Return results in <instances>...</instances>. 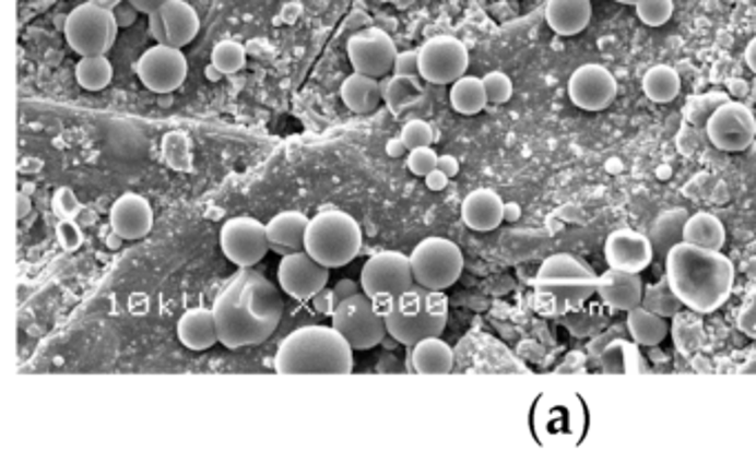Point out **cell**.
Returning a JSON list of instances; mask_svg holds the SVG:
<instances>
[{"instance_id":"obj_1","label":"cell","mask_w":756,"mask_h":463,"mask_svg":"<svg viewBox=\"0 0 756 463\" xmlns=\"http://www.w3.org/2000/svg\"><path fill=\"white\" fill-rule=\"evenodd\" d=\"M220 344L238 351L264 344L284 318V299L262 273L243 269L213 301Z\"/></svg>"},{"instance_id":"obj_2","label":"cell","mask_w":756,"mask_h":463,"mask_svg":"<svg viewBox=\"0 0 756 463\" xmlns=\"http://www.w3.org/2000/svg\"><path fill=\"white\" fill-rule=\"evenodd\" d=\"M734 275L730 258L690 242L676 245L665 258V277L674 293L686 308L701 316L719 311L730 299Z\"/></svg>"},{"instance_id":"obj_3","label":"cell","mask_w":756,"mask_h":463,"mask_svg":"<svg viewBox=\"0 0 756 463\" xmlns=\"http://www.w3.org/2000/svg\"><path fill=\"white\" fill-rule=\"evenodd\" d=\"M353 346L331 324H309L291 331L277 346L273 368L280 375H351Z\"/></svg>"},{"instance_id":"obj_4","label":"cell","mask_w":756,"mask_h":463,"mask_svg":"<svg viewBox=\"0 0 756 463\" xmlns=\"http://www.w3.org/2000/svg\"><path fill=\"white\" fill-rule=\"evenodd\" d=\"M448 324V297L444 290H433L413 284L402 293L387 311L389 337L402 346H415L428 337H441Z\"/></svg>"},{"instance_id":"obj_5","label":"cell","mask_w":756,"mask_h":463,"mask_svg":"<svg viewBox=\"0 0 756 463\" xmlns=\"http://www.w3.org/2000/svg\"><path fill=\"white\" fill-rule=\"evenodd\" d=\"M599 275L577 256L555 253L546 258L538 271L535 286L540 295L551 297L555 313L566 316L579 308L596 293Z\"/></svg>"},{"instance_id":"obj_6","label":"cell","mask_w":756,"mask_h":463,"mask_svg":"<svg viewBox=\"0 0 756 463\" xmlns=\"http://www.w3.org/2000/svg\"><path fill=\"white\" fill-rule=\"evenodd\" d=\"M362 242L359 222L346 211L329 209L311 217L305 249L327 269H342L359 256Z\"/></svg>"},{"instance_id":"obj_7","label":"cell","mask_w":756,"mask_h":463,"mask_svg":"<svg viewBox=\"0 0 756 463\" xmlns=\"http://www.w3.org/2000/svg\"><path fill=\"white\" fill-rule=\"evenodd\" d=\"M359 284L387 316L393 301L415 284L411 258L402 251H380L370 256L362 266Z\"/></svg>"},{"instance_id":"obj_8","label":"cell","mask_w":756,"mask_h":463,"mask_svg":"<svg viewBox=\"0 0 756 463\" xmlns=\"http://www.w3.org/2000/svg\"><path fill=\"white\" fill-rule=\"evenodd\" d=\"M331 324L346 337L353 351H370L389 337L387 316L364 290L338 304Z\"/></svg>"},{"instance_id":"obj_9","label":"cell","mask_w":756,"mask_h":463,"mask_svg":"<svg viewBox=\"0 0 756 463\" xmlns=\"http://www.w3.org/2000/svg\"><path fill=\"white\" fill-rule=\"evenodd\" d=\"M118 19L114 10L94 3L75 8L64 21V38L69 47L83 56H107L118 38Z\"/></svg>"},{"instance_id":"obj_10","label":"cell","mask_w":756,"mask_h":463,"mask_svg":"<svg viewBox=\"0 0 756 463\" xmlns=\"http://www.w3.org/2000/svg\"><path fill=\"white\" fill-rule=\"evenodd\" d=\"M415 284L433 290H446L462 277V249L448 238H426L411 253Z\"/></svg>"},{"instance_id":"obj_11","label":"cell","mask_w":756,"mask_h":463,"mask_svg":"<svg viewBox=\"0 0 756 463\" xmlns=\"http://www.w3.org/2000/svg\"><path fill=\"white\" fill-rule=\"evenodd\" d=\"M471 56L456 36H433L420 47V79L430 85H452L466 75Z\"/></svg>"},{"instance_id":"obj_12","label":"cell","mask_w":756,"mask_h":463,"mask_svg":"<svg viewBox=\"0 0 756 463\" xmlns=\"http://www.w3.org/2000/svg\"><path fill=\"white\" fill-rule=\"evenodd\" d=\"M220 249L232 264L251 269L264 260L267 251H271L267 226L249 215L226 219L220 230Z\"/></svg>"},{"instance_id":"obj_13","label":"cell","mask_w":756,"mask_h":463,"mask_svg":"<svg viewBox=\"0 0 756 463\" xmlns=\"http://www.w3.org/2000/svg\"><path fill=\"white\" fill-rule=\"evenodd\" d=\"M135 71H138L140 83L149 92L174 94L187 81L189 62L182 49L172 45H154L140 56Z\"/></svg>"},{"instance_id":"obj_14","label":"cell","mask_w":756,"mask_h":463,"mask_svg":"<svg viewBox=\"0 0 756 463\" xmlns=\"http://www.w3.org/2000/svg\"><path fill=\"white\" fill-rule=\"evenodd\" d=\"M346 54L357 73L382 81L393 73L400 51L395 47V40L385 29L368 27L349 38Z\"/></svg>"},{"instance_id":"obj_15","label":"cell","mask_w":756,"mask_h":463,"mask_svg":"<svg viewBox=\"0 0 756 463\" xmlns=\"http://www.w3.org/2000/svg\"><path fill=\"white\" fill-rule=\"evenodd\" d=\"M710 142L728 153L745 151L756 138L754 111L743 103H721L706 122Z\"/></svg>"},{"instance_id":"obj_16","label":"cell","mask_w":756,"mask_h":463,"mask_svg":"<svg viewBox=\"0 0 756 463\" xmlns=\"http://www.w3.org/2000/svg\"><path fill=\"white\" fill-rule=\"evenodd\" d=\"M331 269L320 264L307 249L284 256L277 266V284L295 301H311L327 288Z\"/></svg>"},{"instance_id":"obj_17","label":"cell","mask_w":756,"mask_h":463,"mask_svg":"<svg viewBox=\"0 0 756 463\" xmlns=\"http://www.w3.org/2000/svg\"><path fill=\"white\" fill-rule=\"evenodd\" d=\"M617 79L603 64H581L568 81V96L575 107L583 111H603L617 98Z\"/></svg>"},{"instance_id":"obj_18","label":"cell","mask_w":756,"mask_h":463,"mask_svg":"<svg viewBox=\"0 0 756 463\" xmlns=\"http://www.w3.org/2000/svg\"><path fill=\"white\" fill-rule=\"evenodd\" d=\"M603 256H606L609 269L641 275L652 264L654 249L646 234H639V230L633 228H619L606 238Z\"/></svg>"},{"instance_id":"obj_19","label":"cell","mask_w":756,"mask_h":463,"mask_svg":"<svg viewBox=\"0 0 756 463\" xmlns=\"http://www.w3.org/2000/svg\"><path fill=\"white\" fill-rule=\"evenodd\" d=\"M109 226L125 242L142 240L154 228V209H151L146 198L138 193H125L111 204Z\"/></svg>"},{"instance_id":"obj_20","label":"cell","mask_w":756,"mask_h":463,"mask_svg":"<svg viewBox=\"0 0 756 463\" xmlns=\"http://www.w3.org/2000/svg\"><path fill=\"white\" fill-rule=\"evenodd\" d=\"M643 290H646V284L639 273H628L617 269H609L606 273H601L596 284L599 299L609 308H613V311H622V313H628L633 311V308L641 306Z\"/></svg>"},{"instance_id":"obj_21","label":"cell","mask_w":756,"mask_h":463,"mask_svg":"<svg viewBox=\"0 0 756 463\" xmlns=\"http://www.w3.org/2000/svg\"><path fill=\"white\" fill-rule=\"evenodd\" d=\"M309 222H311V217H307L305 213H299V211L277 213L267 224L271 251L277 253L280 258L297 253V251H305Z\"/></svg>"},{"instance_id":"obj_22","label":"cell","mask_w":756,"mask_h":463,"mask_svg":"<svg viewBox=\"0 0 756 463\" xmlns=\"http://www.w3.org/2000/svg\"><path fill=\"white\" fill-rule=\"evenodd\" d=\"M462 219L471 230L488 234L506 219V202L493 189H475L462 202Z\"/></svg>"},{"instance_id":"obj_23","label":"cell","mask_w":756,"mask_h":463,"mask_svg":"<svg viewBox=\"0 0 756 463\" xmlns=\"http://www.w3.org/2000/svg\"><path fill=\"white\" fill-rule=\"evenodd\" d=\"M178 340L189 351H209L220 342L213 308L196 306L185 311L178 320Z\"/></svg>"},{"instance_id":"obj_24","label":"cell","mask_w":756,"mask_h":463,"mask_svg":"<svg viewBox=\"0 0 756 463\" xmlns=\"http://www.w3.org/2000/svg\"><path fill=\"white\" fill-rule=\"evenodd\" d=\"M592 19L590 0H548L546 23L548 27L564 38L581 34Z\"/></svg>"},{"instance_id":"obj_25","label":"cell","mask_w":756,"mask_h":463,"mask_svg":"<svg viewBox=\"0 0 756 463\" xmlns=\"http://www.w3.org/2000/svg\"><path fill=\"white\" fill-rule=\"evenodd\" d=\"M161 16L167 29V45L172 47L182 49L191 45L193 38L200 34V16L187 0H169L161 10Z\"/></svg>"},{"instance_id":"obj_26","label":"cell","mask_w":756,"mask_h":463,"mask_svg":"<svg viewBox=\"0 0 756 463\" xmlns=\"http://www.w3.org/2000/svg\"><path fill=\"white\" fill-rule=\"evenodd\" d=\"M690 213L686 209H668L663 213L657 215V219L652 222L648 238L652 242L654 256L659 258H668V253L684 242V234H686V224H688Z\"/></svg>"},{"instance_id":"obj_27","label":"cell","mask_w":756,"mask_h":463,"mask_svg":"<svg viewBox=\"0 0 756 463\" xmlns=\"http://www.w3.org/2000/svg\"><path fill=\"white\" fill-rule=\"evenodd\" d=\"M599 366L609 375H628V372H643L646 361L641 357L639 344L630 337H615L609 340L599 351Z\"/></svg>"},{"instance_id":"obj_28","label":"cell","mask_w":756,"mask_h":463,"mask_svg":"<svg viewBox=\"0 0 756 463\" xmlns=\"http://www.w3.org/2000/svg\"><path fill=\"white\" fill-rule=\"evenodd\" d=\"M340 98L355 114H370L385 100L380 81L357 71H353L349 79H344L340 87Z\"/></svg>"},{"instance_id":"obj_29","label":"cell","mask_w":756,"mask_h":463,"mask_svg":"<svg viewBox=\"0 0 756 463\" xmlns=\"http://www.w3.org/2000/svg\"><path fill=\"white\" fill-rule=\"evenodd\" d=\"M417 375H448L456 366V353L441 337H428L411 346Z\"/></svg>"},{"instance_id":"obj_30","label":"cell","mask_w":756,"mask_h":463,"mask_svg":"<svg viewBox=\"0 0 756 463\" xmlns=\"http://www.w3.org/2000/svg\"><path fill=\"white\" fill-rule=\"evenodd\" d=\"M626 329H628V335L639 346H648V348L659 346L670 335L668 318H661L648 311L646 306H637L626 313Z\"/></svg>"},{"instance_id":"obj_31","label":"cell","mask_w":756,"mask_h":463,"mask_svg":"<svg viewBox=\"0 0 756 463\" xmlns=\"http://www.w3.org/2000/svg\"><path fill=\"white\" fill-rule=\"evenodd\" d=\"M684 242H690V245H697L704 249L721 251L725 245V226L712 213H706V211L693 213L688 217V224H686Z\"/></svg>"},{"instance_id":"obj_32","label":"cell","mask_w":756,"mask_h":463,"mask_svg":"<svg viewBox=\"0 0 756 463\" xmlns=\"http://www.w3.org/2000/svg\"><path fill=\"white\" fill-rule=\"evenodd\" d=\"M641 87L648 100L657 105H668L678 96V92H682V75L670 64H654L643 75Z\"/></svg>"},{"instance_id":"obj_33","label":"cell","mask_w":756,"mask_h":463,"mask_svg":"<svg viewBox=\"0 0 756 463\" xmlns=\"http://www.w3.org/2000/svg\"><path fill=\"white\" fill-rule=\"evenodd\" d=\"M488 105L484 81L477 75H462L450 85V107L462 116H477Z\"/></svg>"},{"instance_id":"obj_34","label":"cell","mask_w":756,"mask_h":463,"mask_svg":"<svg viewBox=\"0 0 756 463\" xmlns=\"http://www.w3.org/2000/svg\"><path fill=\"white\" fill-rule=\"evenodd\" d=\"M670 333H672V340H674V346L678 353L695 355L706 342L701 313H695L688 308V311H682L678 316H674Z\"/></svg>"},{"instance_id":"obj_35","label":"cell","mask_w":756,"mask_h":463,"mask_svg":"<svg viewBox=\"0 0 756 463\" xmlns=\"http://www.w3.org/2000/svg\"><path fill=\"white\" fill-rule=\"evenodd\" d=\"M75 81L85 92H103L114 81V64L107 56H83L75 64Z\"/></svg>"},{"instance_id":"obj_36","label":"cell","mask_w":756,"mask_h":463,"mask_svg":"<svg viewBox=\"0 0 756 463\" xmlns=\"http://www.w3.org/2000/svg\"><path fill=\"white\" fill-rule=\"evenodd\" d=\"M641 306H646L648 311H652V313H657L661 318H668V320H672L674 316H678L686 308L684 301L678 299V295L674 293V288L668 282V277L657 282V284H648L646 286Z\"/></svg>"},{"instance_id":"obj_37","label":"cell","mask_w":756,"mask_h":463,"mask_svg":"<svg viewBox=\"0 0 756 463\" xmlns=\"http://www.w3.org/2000/svg\"><path fill=\"white\" fill-rule=\"evenodd\" d=\"M380 85H382L385 103H387L395 114H400L406 105H411L413 100H417V96H420V92H422L417 75H398V73H391V75H387V79L380 81Z\"/></svg>"},{"instance_id":"obj_38","label":"cell","mask_w":756,"mask_h":463,"mask_svg":"<svg viewBox=\"0 0 756 463\" xmlns=\"http://www.w3.org/2000/svg\"><path fill=\"white\" fill-rule=\"evenodd\" d=\"M211 64H215L224 75L238 73L247 64V49L236 40H220L211 51Z\"/></svg>"},{"instance_id":"obj_39","label":"cell","mask_w":756,"mask_h":463,"mask_svg":"<svg viewBox=\"0 0 756 463\" xmlns=\"http://www.w3.org/2000/svg\"><path fill=\"white\" fill-rule=\"evenodd\" d=\"M635 10L643 25L663 27L674 14V3L672 0H639Z\"/></svg>"},{"instance_id":"obj_40","label":"cell","mask_w":756,"mask_h":463,"mask_svg":"<svg viewBox=\"0 0 756 463\" xmlns=\"http://www.w3.org/2000/svg\"><path fill=\"white\" fill-rule=\"evenodd\" d=\"M482 81H484V87H486L488 103L504 105V103H508L512 98V81H510L508 73H504V71H488Z\"/></svg>"},{"instance_id":"obj_41","label":"cell","mask_w":756,"mask_h":463,"mask_svg":"<svg viewBox=\"0 0 756 463\" xmlns=\"http://www.w3.org/2000/svg\"><path fill=\"white\" fill-rule=\"evenodd\" d=\"M437 163H439V156H437L433 146H417V149L409 151L406 167H409V171L413 176L426 178L430 171L437 169Z\"/></svg>"},{"instance_id":"obj_42","label":"cell","mask_w":756,"mask_h":463,"mask_svg":"<svg viewBox=\"0 0 756 463\" xmlns=\"http://www.w3.org/2000/svg\"><path fill=\"white\" fill-rule=\"evenodd\" d=\"M400 138L406 142V146L411 151V149H417V146H430L433 140H435V131H433L430 122H426V120H409L402 127Z\"/></svg>"},{"instance_id":"obj_43","label":"cell","mask_w":756,"mask_h":463,"mask_svg":"<svg viewBox=\"0 0 756 463\" xmlns=\"http://www.w3.org/2000/svg\"><path fill=\"white\" fill-rule=\"evenodd\" d=\"M58 240H60V245H62L67 251H75V249L81 247V242H83L81 226L75 224V222H71V219L60 222V226H58Z\"/></svg>"},{"instance_id":"obj_44","label":"cell","mask_w":756,"mask_h":463,"mask_svg":"<svg viewBox=\"0 0 756 463\" xmlns=\"http://www.w3.org/2000/svg\"><path fill=\"white\" fill-rule=\"evenodd\" d=\"M739 331L756 340V295H752L739 313Z\"/></svg>"},{"instance_id":"obj_45","label":"cell","mask_w":756,"mask_h":463,"mask_svg":"<svg viewBox=\"0 0 756 463\" xmlns=\"http://www.w3.org/2000/svg\"><path fill=\"white\" fill-rule=\"evenodd\" d=\"M393 73L398 75H420V49L400 51L395 58Z\"/></svg>"},{"instance_id":"obj_46","label":"cell","mask_w":756,"mask_h":463,"mask_svg":"<svg viewBox=\"0 0 756 463\" xmlns=\"http://www.w3.org/2000/svg\"><path fill=\"white\" fill-rule=\"evenodd\" d=\"M311 301H314L316 311L322 313V316H333V313H335V308H338V304H340L338 297H335V290H329V288L320 290Z\"/></svg>"},{"instance_id":"obj_47","label":"cell","mask_w":756,"mask_h":463,"mask_svg":"<svg viewBox=\"0 0 756 463\" xmlns=\"http://www.w3.org/2000/svg\"><path fill=\"white\" fill-rule=\"evenodd\" d=\"M149 32H151V38L156 40V45H167V29H165V21L161 12L149 16Z\"/></svg>"},{"instance_id":"obj_48","label":"cell","mask_w":756,"mask_h":463,"mask_svg":"<svg viewBox=\"0 0 756 463\" xmlns=\"http://www.w3.org/2000/svg\"><path fill=\"white\" fill-rule=\"evenodd\" d=\"M129 3H131L140 14L151 16V14L161 12V10L169 3V0H129Z\"/></svg>"},{"instance_id":"obj_49","label":"cell","mask_w":756,"mask_h":463,"mask_svg":"<svg viewBox=\"0 0 756 463\" xmlns=\"http://www.w3.org/2000/svg\"><path fill=\"white\" fill-rule=\"evenodd\" d=\"M335 297H338V301H342V299H346V297H351V295H355V293H359L362 290V284L359 282H355V280H340L338 284H335Z\"/></svg>"},{"instance_id":"obj_50","label":"cell","mask_w":756,"mask_h":463,"mask_svg":"<svg viewBox=\"0 0 756 463\" xmlns=\"http://www.w3.org/2000/svg\"><path fill=\"white\" fill-rule=\"evenodd\" d=\"M437 169L444 171L448 178H456L460 174V161L456 156H439V163H437Z\"/></svg>"},{"instance_id":"obj_51","label":"cell","mask_w":756,"mask_h":463,"mask_svg":"<svg viewBox=\"0 0 756 463\" xmlns=\"http://www.w3.org/2000/svg\"><path fill=\"white\" fill-rule=\"evenodd\" d=\"M424 182H426V187H428L430 191H444V189L448 187L450 178H448L444 171L435 169V171H430V174L424 178Z\"/></svg>"},{"instance_id":"obj_52","label":"cell","mask_w":756,"mask_h":463,"mask_svg":"<svg viewBox=\"0 0 756 463\" xmlns=\"http://www.w3.org/2000/svg\"><path fill=\"white\" fill-rule=\"evenodd\" d=\"M387 153H389V156L391 158H404L406 156V153H409V146H406V142L402 140V138H391L389 142H387Z\"/></svg>"},{"instance_id":"obj_53","label":"cell","mask_w":756,"mask_h":463,"mask_svg":"<svg viewBox=\"0 0 756 463\" xmlns=\"http://www.w3.org/2000/svg\"><path fill=\"white\" fill-rule=\"evenodd\" d=\"M114 12H116V19H118V25H120V27H129V25L133 23V16H135V14H140V12H138L133 5H131V10H129V12H120V8H116Z\"/></svg>"},{"instance_id":"obj_54","label":"cell","mask_w":756,"mask_h":463,"mask_svg":"<svg viewBox=\"0 0 756 463\" xmlns=\"http://www.w3.org/2000/svg\"><path fill=\"white\" fill-rule=\"evenodd\" d=\"M745 62H747V67L754 71V75H756V36L747 43V47H745Z\"/></svg>"},{"instance_id":"obj_55","label":"cell","mask_w":756,"mask_h":463,"mask_svg":"<svg viewBox=\"0 0 756 463\" xmlns=\"http://www.w3.org/2000/svg\"><path fill=\"white\" fill-rule=\"evenodd\" d=\"M32 211V200L27 193H19V219H23Z\"/></svg>"},{"instance_id":"obj_56","label":"cell","mask_w":756,"mask_h":463,"mask_svg":"<svg viewBox=\"0 0 756 463\" xmlns=\"http://www.w3.org/2000/svg\"><path fill=\"white\" fill-rule=\"evenodd\" d=\"M739 372H743V375H752V372H756V351L747 355V359H745V361L739 366Z\"/></svg>"},{"instance_id":"obj_57","label":"cell","mask_w":756,"mask_h":463,"mask_svg":"<svg viewBox=\"0 0 756 463\" xmlns=\"http://www.w3.org/2000/svg\"><path fill=\"white\" fill-rule=\"evenodd\" d=\"M105 242H107V247L111 249V251H116V249H120L122 247V238L116 234V230H109V234L105 236Z\"/></svg>"},{"instance_id":"obj_58","label":"cell","mask_w":756,"mask_h":463,"mask_svg":"<svg viewBox=\"0 0 756 463\" xmlns=\"http://www.w3.org/2000/svg\"><path fill=\"white\" fill-rule=\"evenodd\" d=\"M90 3L101 5V8H105V10H116V8H120V5L125 3V0H90Z\"/></svg>"},{"instance_id":"obj_59","label":"cell","mask_w":756,"mask_h":463,"mask_svg":"<svg viewBox=\"0 0 756 463\" xmlns=\"http://www.w3.org/2000/svg\"><path fill=\"white\" fill-rule=\"evenodd\" d=\"M222 75H224V73H222L215 64H209V67H206V79H209V81H220Z\"/></svg>"},{"instance_id":"obj_60","label":"cell","mask_w":756,"mask_h":463,"mask_svg":"<svg viewBox=\"0 0 756 463\" xmlns=\"http://www.w3.org/2000/svg\"><path fill=\"white\" fill-rule=\"evenodd\" d=\"M519 217V206L517 204H506V219L515 222Z\"/></svg>"},{"instance_id":"obj_61","label":"cell","mask_w":756,"mask_h":463,"mask_svg":"<svg viewBox=\"0 0 756 463\" xmlns=\"http://www.w3.org/2000/svg\"><path fill=\"white\" fill-rule=\"evenodd\" d=\"M615 3H622V5H637L639 0H615Z\"/></svg>"}]
</instances>
